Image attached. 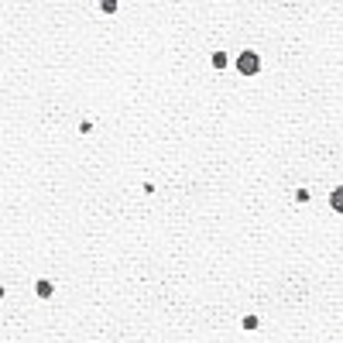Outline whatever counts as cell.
<instances>
[{"label": "cell", "instance_id": "obj_1", "mask_svg": "<svg viewBox=\"0 0 343 343\" xmlns=\"http://www.w3.org/2000/svg\"><path fill=\"white\" fill-rule=\"evenodd\" d=\"M237 69H241V76H258L261 72V55L258 52H241L237 55Z\"/></svg>", "mask_w": 343, "mask_h": 343}, {"label": "cell", "instance_id": "obj_2", "mask_svg": "<svg viewBox=\"0 0 343 343\" xmlns=\"http://www.w3.org/2000/svg\"><path fill=\"white\" fill-rule=\"evenodd\" d=\"M329 206H333L336 213H343V185H336V189H333V196H329Z\"/></svg>", "mask_w": 343, "mask_h": 343}, {"label": "cell", "instance_id": "obj_4", "mask_svg": "<svg viewBox=\"0 0 343 343\" xmlns=\"http://www.w3.org/2000/svg\"><path fill=\"white\" fill-rule=\"evenodd\" d=\"M244 329H258V316H244Z\"/></svg>", "mask_w": 343, "mask_h": 343}, {"label": "cell", "instance_id": "obj_5", "mask_svg": "<svg viewBox=\"0 0 343 343\" xmlns=\"http://www.w3.org/2000/svg\"><path fill=\"white\" fill-rule=\"evenodd\" d=\"M213 65H220V69H223V65H226V55H223V52H216V55H213Z\"/></svg>", "mask_w": 343, "mask_h": 343}, {"label": "cell", "instance_id": "obj_3", "mask_svg": "<svg viewBox=\"0 0 343 343\" xmlns=\"http://www.w3.org/2000/svg\"><path fill=\"white\" fill-rule=\"evenodd\" d=\"M35 292H38V299H48V295H52L55 288H52V282H45V278H41V282L35 285Z\"/></svg>", "mask_w": 343, "mask_h": 343}]
</instances>
